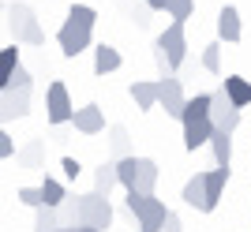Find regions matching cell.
Segmentation results:
<instances>
[{
  "instance_id": "cell-16",
  "label": "cell",
  "mask_w": 251,
  "mask_h": 232,
  "mask_svg": "<svg viewBox=\"0 0 251 232\" xmlns=\"http://www.w3.org/2000/svg\"><path fill=\"white\" fill-rule=\"evenodd\" d=\"M180 199L188 202L191 210H199V213H206V187H202V172H195V176L184 184V191H180Z\"/></svg>"
},
{
  "instance_id": "cell-34",
  "label": "cell",
  "mask_w": 251,
  "mask_h": 232,
  "mask_svg": "<svg viewBox=\"0 0 251 232\" xmlns=\"http://www.w3.org/2000/svg\"><path fill=\"white\" fill-rule=\"evenodd\" d=\"M143 4H147L150 11H165V0H143Z\"/></svg>"
},
{
  "instance_id": "cell-32",
  "label": "cell",
  "mask_w": 251,
  "mask_h": 232,
  "mask_svg": "<svg viewBox=\"0 0 251 232\" xmlns=\"http://www.w3.org/2000/svg\"><path fill=\"white\" fill-rule=\"evenodd\" d=\"M8 158H15V139L0 127V161H8Z\"/></svg>"
},
{
  "instance_id": "cell-1",
  "label": "cell",
  "mask_w": 251,
  "mask_h": 232,
  "mask_svg": "<svg viewBox=\"0 0 251 232\" xmlns=\"http://www.w3.org/2000/svg\"><path fill=\"white\" fill-rule=\"evenodd\" d=\"M94 23H98V11L90 8V4H72V11H68V19H64V26L56 30V42H60V53L64 56H79L90 49V42H94Z\"/></svg>"
},
{
  "instance_id": "cell-30",
  "label": "cell",
  "mask_w": 251,
  "mask_h": 232,
  "mask_svg": "<svg viewBox=\"0 0 251 232\" xmlns=\"http://www.w3.org/2000/svg\"><path fill=\"white\" fill-rule=\"evenodd\" d=\"M15 199H19L23 206L38 210V206H42V191H38V187H19V195H15Z\"/></svg>"
},
{
  "instance_id": "cell-8",
  "label": "cell",
  "mask_w": 251,
  "mask_h": 232,
  "mask_svg": "<svg viewBox=\"0 0 251 232\" xmlns=\"http://www.w3.org/2000/svg\"><path fill=\"white\" fill-rule=\"evenodd\" d=\"M72 113H75V105H72V97H68V86L49 83V90H45V120L52 127H60V124L72 120Z\"/></svg>"
},
{
  "instance_id": "cell-12",
  "label": "cell",
  "mask_w": 251,
  "mask_h": 232,
  "mask_svg": "<svg viewBox=\"0 0 251 232\" xmlns=\"http://www.w3.org/2000/svg\"><path fill=\"white\" fill-rule=\"evenodd\" d=\"M225 184H229V169H210V172H202V187H206V213L218 210L221 195H225Z\"/></svg>"
},
{
  "instance_id": "cell-25",
  "label": "cell",
  "mask_w": 251,
  "mask_h": 232,
  "mask_svg": "<svg viewBox=\"0 0 251 232\" xmlns=\"http://www.w3.org/2000/svg\"><path fill=\"white\" fill-rule=\"evenodd\" d=\"M52 229H60L56 210H52V206H38V210H34V232H52Z\"/></svg>"
},
{
  "instance_id": "cell-10",
  "label": "cell",
  "mask_w": 251,
  "mask_h": 232,
  "mask_svg": "<svg viewBox=\"0 0 251 232\" xmlns=\"http://www.w3.org/2000/svg\"><path fill=\"white\" fill-rule=\"evenodd\" d=\"M30 116V90H0V124Z\"/></svg>"
},
{
  "instance_id": "cell-2",
  "label": "cell",
  "mask_w": 251,
  "mask_h": 232,
  "mask_svg": "<svg viewBox=\"0 0 251 232\" xmlns=\"http://www.w3.org/2000/svg\"><path fill=\"white\" fill-rule=\"evenodd\" d=\"M210 94H195L184 101V113H180V124H184V150H195L206 146L214 127H210Z\"/></svg>"
},
{
  "instance_id": "cell-28",
  "label": "cell",
  "mask_w": 251,
  "mask_h": 232,
  "mask_svg": "<svg viewBox=\"0 0 251 232\" xmlns=\"http://www.w3.org/2000/svg\"><path fill=\"white\" fill-rule=\"evenodd\" d=\"M30 86H34V75L19 64V68L11 71V79H8V90H30Z\"/></svg>"
},
{
  "instance_id": "cell-24",
  "label": "cell",
  "mask_w": 251,
  "mask_h": 232,
  "mask_svg": "<svg viewBox=\"0 0 251 232\" xmlns=\"http://www.w3.org/2000/svg\"><path fill=\"white\" fill-rule=\"evenodd\" d=\"M19 49L15 45H8V49H0V90H8V79H11V71L19 68Z\"/></svg>"
},
{
  "instance_id": "cell-4",
  "label": "cell",
  "mask_w": 251,
  "mask_h": 232,
  "mask_svg": "<svg viewBox=\"0 0 251 232\" xmlns=\"http://www.w3.org/2000/svg\"><path fill=\"white\" fill-rule=\"evenodd\" d=\"M8 26L11 34H15V45H45V30L42 23H38V15H34L30 4H11L8 8Z\"/></svg>"
},
{
  "instance_id": "cell-17",
  "label": "cell",
  "mask_w": 251,
  "mask_h": 232,
  "mask_svg": "<svg viewBox=\"0 0 251 232\" xmlns=\"http://www.w3.org/2000/svg\"><path fill=\"white\" fill-rule=\"evenodd\" d=\"M42 161H45L42 139H30L23 150H15V165H19V169H42Z\"/></svg>"
},
{
  "instance_id": "cell-33",
  "label": "cell",
  "mask_w": 251,
  "mask_h": 232,
  "mask_svg": "<svg viewBox=\"0 0 251 232\" xmlns=\"http://www.w3.org/2000/svg\"><path fill=\"white\" fill-rule=\"evenodd\" d=\"M161 232H184V221H180V213L169 210V213H165V221H161Z\"/></svg>"
},
{
  "instance_id": "cell-26",
  "label": "cell",
  "mask_w": 251,
  "mask_h": 232,
  "mask_svg": "<svg viewBox=\"0 0 251 232\" xmlns=\"http://www.w3.org/2000/svg\"><path fill=\"white\" fill-rule=\"evenodd\" d=\"M165 11L173 15V23H188L195 11V0H165Z\"/></svg>"
},
{
  "instance_id": "cell-9",
  "label": "cell",
  "mask_w": 251,
  "mask_h": 232,
  "mask_svg": "<svg viewBox=\"0 0 251 232\" xmlns=\"http://www.w3.org/2000/svg\"><path fill=\"white\" fill-rule=\"evenodd\" d=\"M184 83H180L176 75H165V79H157V105L165 109V116H173V120H180V113H184Z\"/></svg>"
},
{
  "instance_id": "cell-35",
  "label": "cell",
  "mask_w": 251,
  "mask_h": 232,
  "mask_svg": "<svg viewBox=\"0 0 251 232\" xmlns=\"http://www.w3.org/2000/svg\"><path fill=\"white\" fill-rule=\"evenodd\" d=\"M75 232H94V229H86V225H75Z\"/></svg>"
},
{
  "instance_id": "cell-23",
  "label": "cell",
  "mask_w": 251,
  "mask_h": 232,
  "mask_svg": "<svg viewBox=\"0 0 251 232\" xmlns=\"http://www.w3.org/2000/svg\"><path fill=\"white\" fill-rule=\"evenodd\" d=\"M131 97H135V105L143 113L157 109V83H131Z\"/></svg>"
},
{
  "instance_id": "cell-27",
  "label": "cell",
  "mask_w": 251,
  "mask_h": 232,
  "mask_svg": "<svg viewBox=\"0 0 251 232\" xmlns=\"http://www.w3.org/2000/svg\"><path fill=\"white\" fill-rule=\"evenodd\" d=\"M202 68H206L210 75H221V45L210 42L206 49H202Z\"/></svg>"
},
{
  "instance_id": "cell-18",
  "label": "cell",
  "mask_w": 251,
  "mask_h": 232,
  "mask_svg": "<svg viewBox=\"0 0 251 232\" xmlns=\"http://www.w3.org/2000/svg\"><path fill=\"white\" fill-rule=\"evenodd\" d=\"M154 184H157V161H154V158H139L135 195H154Z\"/></svg>"
},
{
  "instance_id": "cell-13",
  "label": "cell",
  "mask_w": 251,
  "mask_h": 232,
  "mask_svg": "<svg viewBox=\"0 0 251 232\" xmlns=\"http://www.w3.org/2000/svg\"><path fill=\"white\" fill-rule=\"evenodd\" d=\"M218 38H221V42H240V38H244L240 11L232 8V4H225V8L218 11Z\"/></svg>"
},
{
  "instance_id": "cell-6",
  "label": "cell",
  "mask_w": 251,
  "mask_h": 232,
  "mask_svg": "<svg viewBox=\"0 0 251 232\" xmlns=\"http://www.w3.org/2000/svg\"><path fill=\"white\" fill-rule=\"evenodd\" d=\"M157 53L165 56V64L173 71H180V64L188 60V38H184V23H169L165 30L157 34Z\"/></svg>"
},
{
  "instance_id": "cell-29",
  "label": "cell",
  "mask_w": 251,
  "mask_h": 232,
  "mask_svg": "<svg viewBox=\"0 0 251 232\" xmlns=\"http://www.w3.org/2000/svg\"><path fill=\"white\" fill-rule=\"evenodd\" d=\"M109 142H113V154H120V158H127V131L120 124L109 127Z\"/></svg>"
},
{
  "instance_id": "cell-11",
  "label": "cell",
  "mask_w": 251,
  "mask_h": 232,
  "mask_svg": "<svg viewBox=\"0 0 251 232\" xmlns=\"http://www.w3.org/2000/svg\"><path fill=\"white\" fill-rule=\"evenodd\" d=\"M68 124H75V131H83V135H101L105 131V113H101V105H83V109L72 113Z\"/></svg>"
},
{
  "instance_id": "cell-15",
  "label": "cell",
  "mask_w": 251,
  "mask_h": 232,
  "mask_svg": "<svg viewBox=\"0 0 251 232\" xmlns=\"http://www.w3.org/2000/svg\"><path fill=\"white\" fill-rule=\"evenodd\" d=\"M120 64H124V56H120V49H116V45H98L94 49V75H109V71H116V68H120Z\"/></svg>"
},
{
  "instance_id": "cell-19",
  "label": "cell",
  "mask_w": 251,
  "mask_h": 232,
  "mask_svg": "<svg viewBox=\"0 0 251 232\" xmlns=\"http://www.w3.org/2000/svg\"><path fill=\"white\" fill-rule=\"evenodd\" d=\"M38 191H42V206H60L64 199H68V187H64V180H56V176H45L42 184H38Z\"/></svg>"
},
{
  "instance_id": "cell-21",
  "label": "cell",
  "mask_w": 251,
  "mask_h": 232,
  "mask_svg": "<svg viewBox=\"0 0 251 232\" xmlns=\"http://www.w3.org/2000/svg\"><path fill=\"white\" fill-rule=\"evenodd\" d=\"M135 176H139V158L135 154H127V158L116 161V184L124 191H135Z\"/></svg>"
},
{
  "instance_id": "cell-22",
  "label": "cell",
  "mask_w": 251,
  "mask_h": 232,
  "mask_svg": "<svg viewBox=\"0 0 251 232\" xmlns=\"http://www.w3.org/2000/svg\"><path fill=\"white\" fill-rule=\"evenodd\" d=\"M116 187V161H101L94 169V191L109 199V191Z\"/></svg>"
},
{
  "instance_id": "cell-14",
  "label": "cell",
  "mask_w": 251,
  "mask_h": 232,
  "mask_svg": "<svg viewBox=\"0 0 251 232\" xmlns=\"http://www.w3.org/2000/svg\"><path fill=\"white\" fill-rule=\"evenodd\" d=\"M221 90H225V97H229L236 109L251 105V83L244 75H225V79H221Z\"/></svg>"
},
{
  "instance_id": "cell-5",
  "label": "cell",
  "mask_w": 251,
  "mask_h": 232,
  "mask_svg": "<svg viewBox=\"0 0 251 232\" xmlns=\"http://www.w3.org/2000/svg\"><path fill=\"white\" fill-rule=\"evenodd\" d=\"M127 210L135 213L139 221V232H161V221H165V202L154 199V195H135L127 191Z\"/></svg>"
},
{
  "instance_id": "cell-31",
  "label": "cell",
  "mask_w": 251,
  "mask_h": 232,
  "mask_svg": "<svg viewBox=\"0 0 251 232\" xmlns=\"http://www.w3.org/2000/svg\"><path fill=\"white\" fill-rule=\"evenodd\" d=\"M60 169H64V180H79L83 165H79V158H60Z\"/></svg>"
},
{
  "instance_id": "cell-20",
  "label": "cell",
  "mask_w": 251,
  "mask_h": 232,
  "mask_svg": "<svg viewBox=\"0 0 251 232\" xmlns=\"http://www.w3.org/2000/svg\"><path fill=\"white\" fill-rule=\"evenodd\" d=\"M210 150H214L218 169H229V165H232V135H225V131H214V135H210Z\"/></svg>"
},
{
  "instance_id": "cell-3",
  "label": "cell",
  "mask_w": 251,
  "mask_h": 232,
  "mask_svg": "<svg viewBox=\"0 0 251 232\" xmlns=\"http://www.w3.org/2000/svg\"><path fill=\"white\" fill-rule=\"evenodd\" d=\"M75 225H86L94 232H109L113 229V202L98 195V191H86V195H75Z\"/></svg>"
},
{
  "instance_id": "cell-7",
  "label": "cell",
  "mask_w": 251,
  "mask_h": 232,
  "mask_svg": "<svg viewBox=\"0 0 251 232\" xmlns=\"http://www.w3.org/2000/svg\"><path fill=\"white\" fill-rule=\"evenodd\" d=\"M206 116H210V127H214V131H225V135H236V127H240V109L225 97L221 86L210 94V113Z\"/></svg>"
},
{
  "instance_id": "cell-36",
  "label": "cell",
  "mask_w": 251,
  "mask_h": 232,
  "mask_svg": "<svg viewBox=\"0 0 251 232\" xmlns=\"http://www.w3.org/2000/svg\"><path fill=\"white\" fill-rule=\"evenodd\" d=\"M52 232H75V229H52Z\"/></svg>"
}]
</instances>
